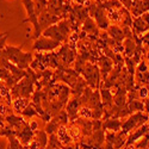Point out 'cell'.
Listing matches in <instances>:
<instances>
[{
  "label": "cell",
  "mask_w": 149,
  "mask_h": 149,
  "mask_svg": "<svg viewBox=\"0 0 149 149\" xmlns=\"http://www.w3.org/2000/svg\"><path fill=\"white\" fill-rule=\"evenodd\" d=\"M0 56L8 60L12 65L17 66L20 69H28L33 61V54L32 53H23L22 47H12V45H5L0 50Z\"/></svg>",
  "instance_id": "cell-1"
},
{
  "label": "cell",
  "mask_w": 149,
  "mask_h": 149,
  "mask_svg": "<svg viewBox=\"0 0 149 149\" xmlns=\"http://www.w3.org/2000/svg\"><path fill=\"white\" fill-rule=\"evenodd\" d=\"M70 31H72V28H70L69 20L62 19L58 23H56L54 25L49 26L48 29H45L42 32V36L62 43V42H67V38H68Z\"/></svg>",
  "instance_id": "cell-2"
},
{
  "label": "cell",
  "mask_w": 149,
  "mask_h": 149,
  "mask_svg": "<svg viewBox=\"0 0 149 149\" xmlns=\"http://www.w3.org/2000/svg\"><path fill=\"white\" fill-rule=\"evenodd\" d=\"M22 4L24 5L26 10V19H24L23 23H31L33 24V36L32 38L37 40L40 36H42V31L40 29V23H38V16L36 15L35 11V5H33V0H22Z\"/></svg>",
  "instance_id": "cell-3"
},
{
  "label": "cell",
  "mask_w": 149,
  "mask_h": 149,
  "mask_svg": "<svg viewBox=\"0 0 149 149\" xmlns=\"http://www.w3.org/2000/svg\"><path fill=\"white\" fill-rule=\"evenodd\" d=\"M81 73L88 87H91L92 90L99 87V85H100V70L95 65L86 63Z\"/></svg>",
  "instance_id": "cell-4"
},
{
  "label": "cell",
  "mask_w": 149,
  "mask_h": 149,
  "mask_svg": "<svg viewBox=\"0 0 149 149\" xmlns=\"http://www.w3.org/2000/svg\"><path fill=\"white\" fill-rule=\"evenodd\" d=\"M148 119L147 115H143L142 112H136L132 116H130V118L122 124V132L128 135V132H130L132 129L140 128L146 123V120Z\"/></svg>",
  "instance_id": "cell-5"
},
{
  "label": "cell",
  "mask_w": 149,
  "mask_h": 149,
  "mask_svg": "<svg viewBox=\"0 0 149 149\" xmlns=\"http://www.w3.org/2000/svg\"><path fill=\"white\" fill-rule=\"evenodd\" d=\"M60 45L61 43L55 40L48 38V37H44V36H40L37 40H35V44L32 49L37 52H50V50H54V49L58 48Z\"/></svg>",
  "instance_id": "cell-6"
},
{
  "label": "cell",
  "mask_w": 149,
  "mask_h": 149,
  "mask_svg": "<svg viewBox=\"0 0 149 149\" xmlns=\"http://www.w3.org/2000/svg\"><path fill=\"white\" fill-rule=\"evenodd\" d=\"M61 20L60 17H56V16H53L52 13H49L48 10L43 11L42 13L38 16V23H40V29L41 31L43 32L45 29H48L49 26L54 25V24L58 23Z\"/></svg>",
  "instance_id": "cell-7"
},
{
  "label": "cell",
  "mask_w": 149,
  "mask_h": 149,
  "mask_svg": "<svg viewBox=\"0 0 149 149\" xmlns=\"http://www.w3.org/2000/svg\"><path fill=\"white\" fill-rule=\"evenodd\" d=\"M33 136H35V134H33V131L30 129L29 124H26V125L20 131H17V132H16V137L18 139V141L20 142V144L25 146V147H28V146L32 142Z\"/></svg>",
  "instance_id": "cell-8"
},
{
  "label": "cell",
  "mask_w": 149,
  "mask_h": 149,
  "mask_svg": "<svg viewBox=\"0 0 149 149\" xmlns=\"http://www.w3.org/2000/svg\"><path fill=\"white\" fill-rule=\"evenodd\" d=\"M81 107H82V100H81V98L80 97H74L72 100L68 103V105H67V111H66V112H67L68 117L72 120H74Z\"/></svg>",
  "instance_id": "cell-9"
},
{
  "label": "cell",
  "mask_w": 149,
  "mask_h": 149,
  "mask_svg": "<svg viewBox=\"0 0 149 149\" xmlns=\"http://www.w3.org/2000/svg\"><path fill=\"white\" fill-rule=\"evenodd\" d=\"M148 11H149V0H137L131 8V13L136 18V17L142 16Z\"/></svg>",
  "instance_id": "cell-10"
},
{
  "label": "cell",
  "mask_w": 149,
  "mask_h": 149,
  "mask_svg": "<svg viewBox=\"0 0 149 149\" xmlns=\"http://www.w3.org/2000/svg\"><path fill=\"white\" fill-rule=\"evenodd\" d=\"M99 65L102 67V70H100V74L103 75V79L105 80L107 78V75L110 74V72L112 70V60H110L107 56H102L99 58Z\"/></svg>",
  "instance_id": "cell-11"
},
{
  "label": "cell",
  "mask_w": 149,
  "mask_h": 149,
  "mask_svg": "<svg viewBox=\"0 0 149 149\" xmlns=\"http://www.w3.org/2000/svg\"><path fill=\"white\" fill-rule=\"evenodd\" d=\"M107 35H110V37L112 38L116 43H122V41L125 38L124 32L120 28L116 26V25H111L107 28Z\"/></svg>",
  "instance_id": "cell-12"
},
{
  "label": "cell",
  "mask_w": 149,
  "mask_h": 149,
  "mask_svg": "<svg viewBox=\"0 0 149 149\" xmlns=\"http://www.w3.org/2000/svg\"><path fill=\"white\" fill-rule=\"evenodd\" d=\"M135 132L134 134H131L129 137H128V141L125 142V144L127 146H130V144H132L134 142H136L139 139H141L143 135H147V132H148V127L147 125H143L142 127H140V128H137V130H134Z\"/></svg>",
  "instance_id": "cell-13"
},
{
  "label": "cell",
  "mask_w": 149,
  "mask_h": 149,
  "mask_svg": "<svg viewBox=\"0 0 149 149\" xmlns=\"http://www.w3.org/2000/svg\"><path fill=\"white\" fill-rule=\"evenodd\" d=\"M103 129H106V130H111L113 132H117L118 130L122 129V122L118 119V118H109L106 119L105 123H103Z\"/></svg>",
  "instance_id": "cell-14"
},
{
  "label": "cell",
  "mask_w": 149,
  "mask_h": 149,
  "mask_svg": "<svg viewBox=\"0 0 149 149\" xmlns=\"http://www.w3.org/2000/svg\"><path fill=\"white\" fill-rule=\"evenodd\" d=\"M100 99L103 102V105L107 109H110L111 106H112V102H113V94L111 93V91L109 88H102L100 90Z\"/></svg>",
  "instance_id": "cell-15"
},
{
  "label": "cell",
  "mask_w": 149,
  "mask_h": 149,
  "mask_svg": "<svg viewBox=\"0 0 149 149\" xmlns=\"http://www.w3.org/2000/svg\"><path fill=\"white\" fill-rule=\"evenodd\" d=\"M57 140H58V142L61 144H66V146L69 144L73 141L72 137H70V135H69V132L65 128V125L63 127H60L57 129Z\"/></svg>",
  "instance_id": "cell-16"
},
{
  "label": "cell",
  "mask_w": 149,
  "mask_h": 149,
  "mask_svg": "<svg viewBox=\"0 0 149 149\" xmlns=\"http://www.w3.org/2000/svg\"><path fill=\"white\" fill-rule=\"evenodd\" d=\"M136 47H137V44H136L135 40L132 38H125V41H124V45H123V49H124V53H125V56L127 57H132L135 50H136Z\"/></svg>",
  "instance_id": "cell-17"
},
{
  "label": "cell",
  "mask_w": 149,
  "mask_h": 149,
  "mask_svg": "<svg viewBox=\"0 0 149 149\" xmlns=\"http://www.w3.org/2000/svg\"><path fill=\"white\" fill-rule=\"evenodd\" d=\"M33 140L37 142V144H38L40 149H45L47 144H48V135L45 131H37L33 136Z\"/></svg>",
  "instance_id": "cell-18"
},
{
  "label": "cell",
  "mask_w": 149,
  "mask_h": 149,
  "mask_svg": "<svg viewBox=\"0 0 149 149\" xmlns=\"http://www.w3.org/2000/svg\"><path fill=\"white\" fill-rule=\"evenodd\" d=\"M82 30L86 33H90V35H98V29L95 26V23L92 18H87L84 22V25H82Z\"/></svg>",
  "instance_id": "cell-19"
},
{
  "label": "cell",
  "mask_w": 149,
  "mask_h": 149,
  "mask_svg": "<svg viewBox=\"0 0 149 149\" xmlns=\"http://www.w3.org/2000/svg\"><path fill=\"white\" fill-rule=\"evenodd\" d=\"M29 105V99L25 98H17L13 102V110L17 113H22V111Z\"/></svg>",
  "instance_id": "cell-20"
},
{
  "label": "cell",
  "mask_w": 149,
  "mask_h": 149,
  "mask_svg": "<svg viewBox=\"0 0 149 149\" xmlns=\"http://www.w3.org/2000/svg\"><path fill=\"white\" fill-rule=\"evenodd\" d=\"M128 109L130 111V113L134 112V111H136V112H141V111L144 109V105H143V103H141L139 100H131L128 104Z\"/></svg>",
  "instance_id": "cell-21"
},
{
  "label": "cell",
  "mask_w": 149,
  "mask_h": 149,
  "mask_svg": "<svg viewBox=\"0 0 149 149\" xmlns=\"http://www.w3.org/2000/svg\"><path fill=\"white\" fill-rule=\"evenodd\" d=\"M20 115H22L23 117H29V118H31V117H33V116H38V112L36 111V109H35V106H33L32 104H29L25 109L22 111Z\"/></svg>",
  "instance_id": "cell-22"
},
{
  "label": "cell",
  "mask_w": 149,
  "mask_h": 149,
  "mask_svg": "<svg viewBox=\"0 0 149 149\" xmlns=\"http://www.w3.org/2000/svg\"><path fill=\"white\" fill-rule=\"evenodd\" d=\"M107 19L109 22H115V23H120V15L118 10H107Z\"/></svg>",
  "instance_id": "cell-23"
},
{
  "label": "cell",
  "mask_w": 149,
  "mask_h": 149,
  "mask_svg": "<svg viewBox=\"0 0 149 149\" xmlns=\"http://www.w3.org/2000/svg\"><path fill=\"white\" fill-rule=\"evenodd\" d=\"M144 72H148V66L144 63V62H141L137 67V73H144Z\"/></svg>",
  "instance_id": "cell-24"
},
{
  "label": "cell",
  "mask_w": 149,
  "mask_h": 149,
  "mask_svg": "<svg viewBox=\"0 0 149 149\" xmlns=\"http://www.w3.org/2000/svg\"><path fill=\"white\" fill-rule=\"evenodd\" d=\"M139 95H140L141 98H147V95H148V90H147L146 87H141Z\"/></svg>",
  "instance_id": "cell-25"
},
{
  "label": "cell",
  "mask_w": 149,
  "mask_h": 149,
  "mask_svg": "<svg viewBox=\"0 0 149 149\" xmlns=\"http://www.w3.org/2000/svg\"><path fill=\"white\" fill-rule=\"evenodd\" d=\"M29 127L33 131V130H37V128H38V124H37V122H31V123H29Z\"/></svg>",
  "instance_id": "cell-26"
},
{
  "label": "cell",
  "mask_w": 149,
  "mask_h": 149,
  "mask_svg": "<svg viewBox=\"0 0 149 149\" xmlns=\"http://www.w3.org/2000/svg\"><path fill=\"white\" fill-rule=\"evenodd\" d=\"M141 42H143V43H146V44L149 45V32L142 37V38H141Z\"/></svg>",
  "instance_id": "cell-27"
},
{
  "label": "cell",
  "mask_w": 149,
  "mask_h": 149,
  "mask_svg": "<svg viewBox=\"0 0 149 149\" xmlns=\"http://www.w3.org/2000/svg\"><path fill=\"white\" fill-rule=\"evenodd\" d=\"M10 33V31H7V32H4V33H0V40L3 38V37H5V36H7Z\"/></svg>",
  "instance_id": "cell-28"
},
{
  "label": "cell",
  "mask_w": 149,
  "mask_h": 149,
  "mask_svg": "<svg viewBox=\"0 0 149 149\" xmlns=\"http://www.w3.org/2000/svg\"><path fill=\"white\" fill-rule=\"evenodd\" d=\"M147 98H148V99H149V92H148V95H147Z\"/></svg>",
  "instance_id": "cell-29"
}]
</instances>
